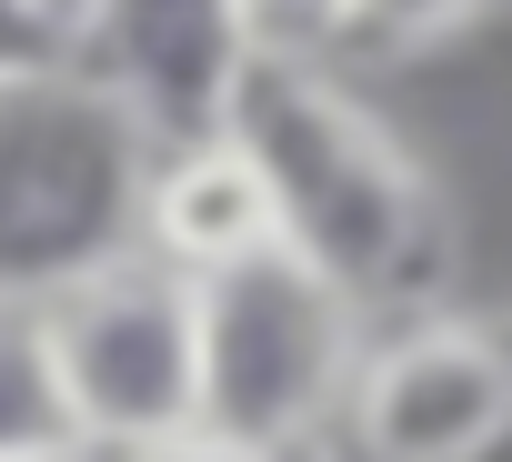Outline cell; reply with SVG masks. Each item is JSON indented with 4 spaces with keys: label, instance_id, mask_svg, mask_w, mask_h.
Wrapping results in <instances>:
<instances>
[{
    "label": "cell",
    "instance_id": "cell-1",
    "mask_svg": "<svg viewBox=\"0 0 512 462\" xmlns=\"http://www.w3.org/2000/svg\"><path fill=\"white\" fill-rule=\"evenodd\" d=\"M221 141L262 171L282 252H302L322 282H342L362 312H392L432 282L442 242V201L432 171L402 151L382 111H362L322 51H251L221 91ZM422 312V302H412Z\"/></svg>",
    "mask_w": 512,
    "mask_h": 462
},
{
    "label": "cell",
    "instance_id": "cell-2",
    "mask_svg": "<svg viewBox=\"0 0 512 462\" xmlns=\"http://www.w3.org/2000/svg\"><path fill=\"white\" fill-rule=\"evenodd\" d=\"M151 151L141 111L71 51L0 61V302H41L51 282L131 252Z\"/></svg>",
    "mask_w": 512,
    "mask_h": 462
},
{
    "label": "cell",
    "instance_id": "cell-3",
    "mask_svg": "<svg viewBox=\"0 0 512 462\" xmlns=\"http://www.w3.org/2000/svg\"><path fill=\"white\" fill-rule=\"evenodd\" d=\"M31 332L81 452H131L201 422V302L141 242L51 282L31 302Z\"/></svg>",
    "mask_w": 512,
    "mask_h": 462
},
{
    "label": "cell",
    "instance_id": "cell-4",
    "mask_svg": "<svg viewBox=\"0 0 512 462\" xmlns=\"http://www.w3.org/2000/svg\"><path fill=\"white\" fill-rule=\"evenodd\" d=\"M201 302V422L302 452L332 432L342 382L372 342V312L322 282L302 252H251L211 282H191Z\"/></svg>",
    "mask_w": 512,
    "mask_h": 462
},
{
    "label": "cell",
    "instance_id": "cell-5",
    "mask_svg": "<svg viewBox=\"0 0 512 462\" xmlns=\"http://www.w3.org/2000/svg\"><path fill=\"white\" fill-rule=\"evenodd\" d=\"M342 462H512V362L482 312H412L362 342L322 432Z\"/></svg>",
    "mask_w": 512,
    "mask_h": 462
},
{
    "label": "cell",
    "instance_id": "cell-6",
    "mask_svg": "<svg viewBox=\"0 0 512 462\" xmlns=\"http://www.w3.org/2000/svg\"><path fill=\"white\" fill-rule=\"evenodd\" d=\"M241 61H251L241 0H101V11H91V41H81V71H101V81L141 111L151 141L211 131Z\"/></svg>",
    "mask_w": 512,
    "mask_h": 462
},
{
    "label": "cell",
    "instance_id": "cell-7",
    "mask_svg": "<svg viewBox=\"0 0 512 462\" xmlns=\"http://www.w3.org/2000/svg\"><path fill=\"white\" fill-rule=\"evenodd\" d=\"M131 242H141L151 262H171L181 282H211V272L251 262V252H282V221H272L262 171L241 161V141L191 131V141H161V151H151Z\"/></svg>",
    "mask_w": 512,
    "mask_h": 462
},
{
    "label": "cell",
    "instance_id": "cell-8",
    "mask_svg": "<svg viewBox=\"0 0 512 462\" xmlns=\"http://www.w3.org/2000/svg\"><path fill=\"white\" fill-rule=\"evenodd\" d=\"M61 442H71V422H61V392H51V362H41L31 302H0V462L61 452Z\"/></svg>",
    "mask_w": 512,
    "mask_h": 462
},
{
    "label": "cell",
    "instance_id": "cell-9",
    "mask_svg": "<svg viewBox=\"0 0 512 462\" xmlns=\"http://www.w3.org/2000/svg\"><path fill=\"white\" fill-rule=\"evenodd\" d=\"M492 11V0H342V31H332V51H432V41H452V31H472ZM322 51V61H332Z\"/></svg>",
    "mask_w": 512,
    "mask_h": 462
},
{
    "label": "cell",
    "instance_id": "cell-10",
    "mask_svg": "<svg viewBox=\"0 0 512 462\" xmlns=\"http://www.w3.org/2000/svg\"><path fill=\"white\" fill-rule=\"evenodd\" d=\"M241 31L251 51H332L342 0H241Z\"/></svg>",
    "mask_w": 512,
    "mask_h": 462
},
{
    "label": "cell",
    "instance_id": "cell-11",
    "mask_svg": "<svg viewBox=\"0 0 512 462\" xmlns=\"http://www.w3.org/2000/svg\"><path fill=\"white\" fill-rule=\"evenodd\" d=\"M101 462H302V452L241 442V432H211V422H181V432H161V442H131V452H101Z\"/></svg>",
    "mask_w": 512,
    "mask_h": 462
},
{
    "label": "cell",
    "instance_id": "cell-12",
    "mask_svg": "<svg viewBox=\"0 0 512 462\" xmlns=\"http://www.w3.org/2000/svg\"><path fill=\"white\" fill-rule=\"evenodd\" d=\"M0 11H11V31H21L31 51H71V61H81V41H91V11H101V0H0Z\"/></svg>",
    "mask_w": 512,
    "mask_h": 462
},
{
    "label": "cell",
    "instance_id": "cell-13",
    "mask_svg": "<svg viewBox=\"0 0 512 462\" xmlns=\"http://www.w3.org/2000/svg\"><path fill=\"white\" fill-rule=\"evenodd\" d=\"M21 462H101V452H81V442H61V452H21Z\"/></svg>",
    "mask_w": 512,
    "mask_h": 462
}]
</instances>
